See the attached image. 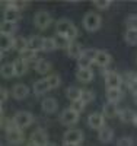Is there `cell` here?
<instances>
[{
    "label": "cell",
    "mask_w": 137,
    "mask_h": 146,
    "mask_svg": "<svg viewBox=\"0 0 137 146\" xmlns=\"http://www.w3.org/2000/svg\"><path fill=\"white\" fill-rule=\"evenodd\" d=\"M56 31H57V35L64 36V38H67L69 41H73L79 34L77 28L74 27V23L71 21H69V19H60L56 23Z\"/></svg>",
    "instance_id": "cell-1"
},
{
    "label": "cell",
    "mask_w": 137,
    "mask_h": 146,
    "mask_svg": "<svg viewBox=\"0 0 137 146\" xmlns=\"http://www.w3.org/2000/svg\"><path fill=\"white\" fill-rule=\"evenodd\" d=\"M101 22H102L101 16L95 13V12H89V13H86L83 16V27H85V29H88L91 32L101 28Z\"/></svg>",
    "instance_id": "cell-2"
},
{
    "label": "cell",
    "mask_w": 137,
    "mask_h": 146,
    "mask_svg": "<svg viewBox=\"0 0 137 146\" xmlns=\"http://www.w3.org/2000/svg\"><path fill=\"white\" fill-rule=\"evenodd\" d=\"M13 121H15V124L18 126V129L23 130V129L29 127L34 123V115L31 113H28V111H19V113L15 114Z\"/></svg>",
    "instance_id": "cell-3"
},
{
    "label": "cell",
    "mask_w": 137,
    "mask_h": 146,
    "mask_svg": "<svg viewBox=\"0 0 137 146\" xmlns=\"http://www.w3.org/2000/svg\"><path fill=\"white\" fill-rule=\"evenodd\" d=\"M51 15L48 13V12L45 10H40V12H36L35 16H34V23H35V27L38 28V29H47L50 27V23H51Z\"/></svg>",
    "instance_id": "cell-4"
},
{
    "label": "cell",
    "mask_w": 137,
    "mask_h": 146,
    "mask_svg": "<svg viewBox=\"0 0 137 146\" xmlns=\"http://www.w3.org/2000/svg\"><path fill=\"white\" fill-rule=\"evenodd\" d=\"M60 121L64 126H73L79 121V113L73 111L71 108H66L64 111L60 114Z\"/></svg>",
    "instance_id": "cell-5"
},
{
    "label": "cell",
    "mask_w": 137,
    "mask_h": 146,
    "mask_svg": "<svg viewBox=\"0 0 137 146\" xmlns=\"http://www.w3.org/2000/svg\"><path fill=\"white\" fill-rule=\"evenodd\" d=\"M121 82H122V76H120L117 72L109 70V72L105 73V85H107V89L120 88Z\"/></svg>",
    "instance_id": "cell-6"
},
{
    "label": "cell",
    "mask_w": 137,
    "mask_h": 146,
    "mask_svg": "<svg viewBox=\"0 0 137 146\" xmlns=\"http://www.w3.org/2000/svg\"><path fill=\"white\" fill-rule=\"evenodd\" d=\"M83 140V131L79 129H70L64 133V143L79 145Z\"/></svg>",
    "instance_id": "cell-7"
},
{
    "label": "cell",
    "mask_w": 137,
    "mask_h": 146,
    "mask_svg": "<svg viewBox=\"0 0 137 146\" xmlns=\"http://www.w3.org/2000/svg\"><path fill=\"white\" fill-rule=\"evenodd\" d=\"M29 94V88L25 83H16L12 88V96L15 100H25Z\"/></svg>",
    "instance_id": "cell-8"
},
{
    "label": "cell",
    "mask_w": 137,
    "mask_h": 146,
    "mask_svg": "<svg viewBox=\"0 0 137 146\" xmlns=\"http://www.w3.org/2000/svg\"><path fill=\"white\" fill-rule=\"evenodd\" d=\"M88 123H89V126H91L92 129H95V130H101V129L105 126V117H104V114L93 113V114L89 115Z\"/></svg>",
    "instance_id": "cell-9"
},
{
    "label": "cell",
    "mask_w": 137,
    "mask_h": 146,
    "mask_svg": "<svg viewBox=\"0 0 137 146\" xmlns=\"http://www.w3.org/2000/svg\"><path fill=\"white\" fill-rule=\"evenodd\" d=\"M31 142L36 143L38 146H45V145L48 143V135L45 133V130L36 129L32 135H31Z\"/></svg>",
    "instance_id": "cell-10"
},
{
    "label": "cell",
    "mask_w": 137,
    "mask_h": 146,
    "mask_svg": "<svg viewBox=\"0 0 137 146\" xmlns=\"http://www.w3.org/2000/svg\"><path fill=\"white\" fill-rule=\"evenodd\" d=\"M6 137H7L9 143H13V145H19V143H22L25 140L23 131L21 129H13V130L6 131Z\"/></svg>",
    "instance_id": "cell-11"
},
{
    "label": "cell",
    "mask_w": 137,
    "mask_h": 146,
    "mask_svg": "<svg viewBox=\"0 0 137 146\" xmlns=\"http://www.w3.org/2000/svg\"><path fill=\"white\" fill-rule=\"evenodd\" d=\"M34 94L35 95H42V94H47L50 89H51V86H50V83L47 79H40V80H36L34 82Z\"/></svg>",
    "instance_id": "cell-12"
},
{
    "label": "cell",
    "mask_w": 137,
    "mask_h": 146,
    "mask_svg": "<svg viewBox=\"0 0 137 146\" xmlns=\"http://www.w3.org/2000/svg\"><path fill=\"white\" fill-rule=\"evenodd\" d=\"M102 114H104V117H107V118H114V117H117V115L120 114V110H118L117 104H114V102H107V104L102 107Z\"/></svg>",
    "instance_id": "cell-13"
},
{
    "label": "cell",
    "mask_w": 137,
    "mask_h": 146,
    "mask_svg": "<svg viewBox=\"0 0 137 146\" xmlns=\"http://www.w3.org/2000/svg\"><path fill=\"white\" fill-rule=\"evenodd\" d=\"M113 137H114V130L111 127L104 126L101 130H98V139H99V142L109 143L111 140H113Z\"/></svg>",
    "instance_id": "cell-14"
},
{
    "label": "cell",
    "mask_w": 137,
    "mask_h": 146,
    "mask_svg": "<svg viewBox=\"0 0 137 146\" xmlns=\"http://www.w3.org/2000/svg\"><path fill=\"white\" fill-rule=\"evenodd\" d=\"M41 107H42V111H44V113L51 114V113H56V111H57L58 102H57V100H54V98H45V100H42Z\"/></svg>",
    "instance_id": "cell-15"
},
{
    "label": "cell",
    "mask_w": 137,
    "mask_h": 146,
    "mask_svg": "<svg viewBox=\"0 0 137 146\" xmlns=\"http://www.w3.org/2000/svg\"><path fill=\"white\" fill-rule=\"evenodd\" d=\"M15 47V38H12L10 35H0V50L2 54L5 51H9Z\"/></svg>",
    "instance_id": "cell-16"
},
{
    "label": "cell",
    "mask_w": 137,
    "mask_h": 146,
    "mask_svg": "<svg viewBox=\"0 0 137 146\" xmlns=\"http://www.w3.org/2000/svg\"><path fill=\"white\" fill-rule=\"evenodd\" d=\"M44 47V36H40V35H32L31 38L28 40V48L34 51H40L42 50Z\"/></svg>",
    "instance_id": "cell-17"
},
{
    "label": "cell",
    "mask_w": 137,
    "mask_h": 146,
    "mask_svg": "<svg viewBox=\"0 0 137 146\" xmlns=\"http://www.w3.org/2000/svg\"><path fill=\"white\" fill-rule=\"evenodd\" d=\"M76 78L83 83H89L93 79V72L91 69H79L76 72Z\"/></svg>",
    "instance_id": "cell-18"
},
{
    "label": "cell",
    "mask_w": 137,
    "mask_h": 146,
    "mask_svg": "<svg viewBox=\"0 0 137 146\" xmlns=\"http://www.w3.org/2000/svg\"><path fill=\"white\" fill-rule=\"evenodd\" d=\"M3 18H5L3 21H6V22H13V23H16V22L21 19V12L16 10V9H13V7H9V9L5 10Z\"/></svg>",
    "instance_id": "cell-19"
},
{
    "label": "cell",
    "mask_w": 137,
    "mask_h": 146,
    "mask_svg": "<svg viewBox=\"0 0 137 146\" xmlns=\"http://www.w3.org/2000/svg\"><path fill=\"white\" fill-rule=\"evenodd\" d=\"M13 67H15V75L16 76H23L28 72V63L23 62L22 58L13 60Z\"/></svg>",
    "instance_id": "cell-20"
},
{
    "label": "cell",
    "mask_w": 137,
    "mask_h": 146,
    "mask_svg": "<svg viewBox=\"0 0 137 146\" xmlns=\"http://www.w3.org/2000/svg\"><path fill=\"white\" fill-rule=\"evenodd\" d=\"M83 54V50H82V45L77 44V42H70L69 48H67V56L71 57V58H79L80 56Z\"/></svg>",
    "instance_id": "cell-21"
},
{
    "label": "cell",
    "mask_w": 137,
    "mask_h": 146,
    "mask_svg": "<svg viewBox=\"0 0 137 146\" xmlns=\"http://www.w3.org/2000/svg\"><path fill=\"white\" fill-rule=\"evenodd\" d=\"M136 115H137V113L133 111V110H130V108L121 110L120 114H118V117H120V120L122 121V123H133L134 118H136Z\"/></svg>",
    "instance_id": "cell-22"
},
{
    "label": "cell",
    "mask_w": 137,
    "mask_h": 146,
    "mask_svg": "<svg viewBox=\"0 0 137 146\" xmlns=\"http://www.w3.org/2000/svg\"><path fill=\"white\" fill-rule=\"evenodd\" d=\"M107 98H108V102H114V104H117V102L122 98V91H121L120 88L107 89Z\"/></svg>",
    "instance_id": "cell-23"
},
{
    "label": "cell",
    "mask_w": 137,
    "mask_h": 146,
    "mask_svg": "<svg viewBox=\"0 0 137 146\" xmlns=\"http://www.w3.org/2000/svg\"><path fill=\"white\" fill-rule=\"evenodd\" d=\"M16 29H18V25L13 23V22L3 21L2 23H0V31H2V35H10L12 36V34L16 32Z\"/></svg>",
    "instance_id": "cell-24"
},
{
    "label": "cell",
    "mask_w": 137,
    "mask_h": 146,
    "mask_svg": "<svg viewBox=\"0 0 137 146\" xmlns=\"http://www.w3.org/2000/svg\"><path fill=\"white\" fill-rule=\"evenodd\" d=\"M95 63L98 66H101V67H107L111 63V56L107 51H101V50H99V53H98V56L95 58Z\"/></svg>",
    "instance_id": "cell-25"
},
{
    "label": "cell",
    "mask_w": 137,
    "mask_h": 146,
    "mask_svg": "<svg viewBox=\"0 0 137 146\" xmlns=\"http://www.w3.org/2000/svg\"><path fill=\"white\" fill-rule=\"evenodd\" d=\"M0 75H2L5 79H9V78L16 76V75H15L13 63H5V64H2V67H0Z\"/></svg>",
    "instance_id": "cell-26"
},
{
    "label": "cell",
    "mask_w": 137,
    "mask_h": 146,
    "mask_svg": "<svg viewBox=\"0 0 137 146\" xmlns=\"http://www.w3.org/2000/svg\"><path fill=\"white\" fill-rule=\"evenodd\" d=\"M82 92H83V89H79L76 86H70V88H67L66 95H67V98L73 102V101H77V100L82 98Z\"/></svg>",
    "instance_id": "cell-27"
},
{
    "label": "cell",
    "mask_w": 137,
    "mask_h": 146,
    "mask_svg": "<svg viewBox=\"0 0 137 146\" xmlns=\"http://www.w3.org/2000/svg\"><path fill=\"white\" fill-rule=\"evenodd\" d=\"M34 67H35V70L38 72V73H41V75H44V73H48L50 72V69H51V63L48 62V60H38L35 64H34Z\"/></svg>",
    "instance_id": "cell-28"
},
{
    "label": "cell",
    "mask_w": 137,
    "mask_h": 146,
    "mask_svg": "<svg viewBox=\"0 0 137 146\" xmlns=\"http://www.w3.org/2000/svg\"><path fill=\"white\" fill-rule=\"evenodd\" d=\"M19 58H22L23 62H26V63L29 64V63H32L34 60L36 58V51L31 50V48H26V50H23V51L21 53Z\"/></svg>",
    "instance_id": "cell-29"
},
{
    "label": "cell",
    "mask_w": 137,
    "mask_h": 146,
    "mask_svg": "<svg viewBox=\"0 0 137 146\" xmlns=\"http://www.w3.org/2000/svg\"><path fill=\"white\" fill-rule=\"evenodd\" d=\"M57 48V44H56V38L54 36H47V38H44V47H42V51H54Z\"/></svg>",
    "instance_id": "cell-30"
},
{
    "label": "cell",
    "mask_w": 137,
    "mask_h": 146,
    "mask_svg": "<svg viewBox=\"0 0 137 146\" xmlns=\"http://www.w3.org/2000/svg\"><path fill=\"white\" fill-rule=\"evenodd\" d=\"M15 50H18L19 53H22L23 50H26L28 48V40L23 38V36H16L15 38Z\"/></svg>",
    "instance_id": "cell-31"
},
{
    "label": "cell",
    "mask_w": 137,
    "mask_h": 146,
    "mask_svg": "<svg viewBox=\"0 0 137 146\" xmlns=\"http://www.w3.org/2000/svg\"><path fill=\"white\" fill-rule=\"evenodd\" d=\"M124 40H126L128 45H137V31L127 29L126 35H124Z\"/></svg>",
    "instance_id": "cell-32"
},
{
    "label": "cell",
    "mask_w": 137,
    "mask_h": 146,
    "mask_svg": "<svg viewBox=\"0 0 137 146\" xmlns=\"http://www.w3.org/2000/svg\"><path fill=\"white\" fill-rule=\"evenodd\" d=\"M56 38V44H57V48H69V45H70V42H73V41H69L67 38H64V36H61V35H56L54 36Z\"/></svg>",
    "instance_id": "cell-33"
},
{
    "label": "cell",
    "mask_w": 137,
    "mask_h": 146,
    "mask_svg": "<svg viewBox=\"0 0 137 146\" xmlns=\"http://www.w3.org/2000/svg\"><path fill=\"white\" fill-rule=\"evenodd\" d=\"M77 64H79V69H89L91 64H92V60L82 54V56L77 58Z\"/></svg>",
    "instance_id": "cell-34"
},
{
    "label": "cell",
    "mask_w": 137,
    "mask_h": 146,
    "mask_svg": "<svg viewBox=\"0 0 137 146\" xmlns=\"http://www.w3.org/2000/svg\"><path fill=\"white\" fill-rule=\"evenodd\" d=\"M50 83V86H51V89H56L60 86V76L58 75H50L48 78H45Z\"/></svg>",
    "instance_id": "cell-35"
},
{
    "label": "cell",
    "mask_w": 137,
    "mask_h": 146,
    "mask_svg": "<svg viewBox=\"0 0 137 146\" xmlns=\"http://www.w3.org/2000/svg\"><path fill=\"white\" fill-rule=\"evenodd\" d=\"M85 104H89L95 100V92L93 91H83L82 92V98H80Z\"/></svg>",
    "instance_id": "cell-36"
},
{
    "label": "cell",
    "mask_w": 137,
    "mask_h": 146,
    "mask_svg": "<svg viewBox=\"0 0 137 146\" xmlns=\"http://www.w3.org/2000/svg\"><path fill=\"white\" fill-rule=\"evenodd\" d=\"M126 25L128 29H133V31H137V15H131L126 19Z\"/></svg>",
    "instance_id": "cell-37"
},
{
    "label": "cell",
    "mask_w": 137,
    "mask_h": 146,
    "mask_svg": "<svg viewBox=\"0 0 137 146\" xmlns=\"http://www.w3.org/2000/svg\"><path fill=\"white\" fill-rule=\"evenodd\" d=\"M85 102L82 101V100H77V101H73L71 104H70V108L73 110V111H76V113H82L83 111V108H85Z\"/></svg>",
    "instance_id": "cell-38"
},
{
    "label": "cell",
    "mask_w": 137,
    "mask_h": 146,
    "mask_svg": "<svg viewBox=\"0 0 137 146\" xmlns=\"http://www.w3.org/2000/svg\"><path fill=\"white\" fill-rule=\"evenodd\" d=\"M98 53H99V50H96V48H88V50H83V56H86L88 58H91L92 62H95Z\"/></svg>",
    "instance_id": "cell-39"
},
{
    "label": "cell",
    "mask_w": 137,
    "mask_h": 146,
    "mask_svg": "<svg viewBox=\"0 0 137 146\" xmlns=\"http://www.w3.org/2000/svg\"><path fill=\"white\" fill-rule=\"evenodd\" d=\"M93 5H95V7H98V9L105 10V9H108V7L111 6V2H109V0H95Z\"/></svg>",
    "instance_id": "cell-40"
},
{
    "label": "cell",
    "mask_w": 137,
    "mask_h": 146,
    "mask_svg": "<svg viewBox=\"0 0 137 146\" xmlns=\"http://www.w3.org/2000/svg\"><path fill=\"white\" fill-rule=\"evenodd\" d=\"M122 80L126 83H128L131 80H137V73L136 72H126V73H124V76H122Z\"/></svg>",
    "instance_id": "cell-41"
},
{
    "label": "cell",
    "mask_w": 137,
    "mask_h": 146,
    "mask_svg": "<svg viewBox=\"0 0 137 146\" xmlns=\"http://www.w3.org/2000/svg\"><path fill=\"white\" fill-rule=\"evenodd\" d=\"M117 146H133V139H131V137H128V136L121 137V139H118Z\"/></svg>",
    "instance_id": "cell-42"
},
{
    "label": "cell",
    "mask_w": 137,
    "mask_h": 146,
    "mask_svg": "<svg viewBox=\"0 0 137 146\" xmlns=\"http://www.w3.org/2000/svg\"><path fill=\"white\" fill-rule=\"evenodd\" d=\"M127 88L133 92V95H136V94H137V80H131V82H128V83H127Z\"/></svg>",
    "instance_id": "cell-43"
},
{
    "label": "cell",
    "mask_w": 137,
    "mask_h": 146,
    "mask_svg": "<svg viewBox=\"0 0 137 146\" xmlns=\"http://www.w3.org/2000/svg\"><path fill=\"white\" fill-rule=\"evenodd\" d=\"M0 96H2V98H0V100H2V104H3V102H6L9 94H7V89H6V88H3V86L0 88Z\"/></svg>",
    "instance_id": "cell-44"
},
{
    "label": "cell",
    "mask_w": 137,
    "mask_h": 146,
    "mask_svg": "<svg viewBox=\"0 0 137 146\" xmlns=\"http://www.w3.org/2000/svg\"><path fill=\"white\" fill-rule=\"evenodd\" d=\"M28 146H38V145L34 143V142H29V143H28Z\"/></svg>",
    "instance_id": "cell-45"
},
{
    "label": "cell",
    "mask_w": 137,
    "mask_h": 146,
    "mask_svg": "<svg viewBox=\"0 0 137 146\" xmlns=\"http://www.w3.org/2000/svg\"><path fill=\"white\" fill-rule=\"evenodd\" d=\"M64 146H77V145H73V143H64Z\"/></svg>",
    "instance_id": "cell-46"
},
{
    "label": "cell",
    "mask_w": 137,
    "mask_h": 146,
    "mask_svg": "<svg viewBox=\"0 0 137 146\" xmlns=\"http://www.w3.org/2000/svg\"><path fill=\"white\" fill-rule=\"evenodd\" d=\"M133 124H134V126H137V115H136V118H134V121H133Z\"/></svg>",
    "instance_id": "cell-47"
},
{
    "label": "cell",
    "mask_w": 137,
    "mask_h": 146,
    "mask_svg": "<svg viewBox=\"0 0 137 146\" xmlns=\"http://www.w3.org/2000/svg\"><path fill=\"white\" fill-rule=\"evenodd\" d=\"M133 96H134V102L137 104V94H136V95H133Z\"/></svg>",
    "instance_id": "cell-48"
},
{
    "label": "cell",
    "mask_w": 137,
    "mask_h": 146,
    "mask_svg": "<svg viewBox=\"0 0 137 146\" xmlns=\"http://www.w3.org/2000/svg\"><path fill=\"white\" fill-rule=\"evenodd\" d=\"M45 146H56V145H54V143H50V142H48V143H47Z\"/></svg>",
    "instance_id": "cell-49"
}]
</instances>
